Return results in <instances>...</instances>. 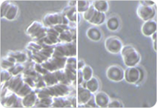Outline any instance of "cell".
<instances>
[{
	"label": "cell",
	"mask_w": 157,
	"mask_h": 108,
	"mask_svg": "<svg viewBox=\"0 0 157 108\" xmlns=\"http://www.w3.org/2000/svg\"><path fill=\"white\" fill-rule=\"evenodd\" d=\"M122 56L126 65L133 67L140 62V55L137 50L131 46H126L122 49Z\"/></svg>",
	"instance_id": "1"
},
{
	"label": "cell",
	"mask_w": 157,
	"mask_h": 108,
	"mask_svg": "<svg viewBox=\"0 0 157 108\" xmlns=\"http://www.w3.org/2000/svg\"><path fill=\"white\" fill-rule=\"evenodd\" d=\"M155 9L151 6L141 4L137 9L138 16L141 19L146 21L151 20L155 16Z\"/></svg>",
	"instance_id": "2"
},
{
	"label": "cell",
	"mask_w": 157,
	"mask_h": 108,
	"mask_svg": "<svg viewBox=\"0 0 157 108\" xmlns=\"http://www.w3.org/2000/svg\"><path fill=\"white\" fill-rule=\"evenodd\" d=\"M125 80L131 84H134L137 82L141 78V72L137 68L129 67L125 73Z\"/></svg>",
	"instance_id": "3"
},
{
	"label": "cell",
	"mask_w": 157,
	"mask_h": 108,
	"mask_svg": "<svg viewBox=\"0 0 157 108\" xmlns=\"http://www.w3.org/2000/svg\"><path fill=\"white\" fill-rule=\"evenodd\" d=\"M105 46L108 51L117 53L120 51L122 47V43L121 41L116 37L109 38L105 42Z\"/></svg>",
	"instance_id": "4"
},
{
	"label": "cell",
	"mask_w": 157,
	"mask_h": 108,
	"mask_svg": "<svg viewBox=\"0 0 157 108\" xmlns=\"http://www.w3.org/2000/svg\"><path fill=\"white\" fill-rule=\"evenodd\" d=\"M107 76L113 81H121L124 76L121 68L118 66H112L107 70Z\"/></svg>",
	"instance_id": "5"
},
{
	"label": "cell",
	"mask_w": 157,
	"mask_h": 108,
	"mask_svg": "<svg viewBox=\"0 0 157 108\" xmlns=\"http://www.w3.org/2000/svg\"><path fill=\"white\" fill-rule=\"evenodd\" d=\"M157 30V23L154 20L146 21L142 27V32L145 36H151Z\"/></svg>",
	"instance_id": "6"
},
{
	"label": "cell",
	"mask_w": 157,
	"mask_h": 108,
	"mask_svg": "<svg viewBox=\"0 0 157 108\" xmlns=\"http://www.w3.org/2000/svg\"><path fill=\"white\" fill-rule=\"evenodd\" d=\"M96 104L100 107H105L109 102V98L106 94L103 92H100L96 97Z\"/></svg>",
	"instance_id": "7"
},
{
	"label": "cell",
	"mask_w": 157,
	"mask_h": 108,
	"mask_svg": "<svg viewBox=\"0 0 157 108\" xmlns=\"http://www.w3.org/2000/svg\"><path fill=\"white\" fill-rule=\"evenodd\" d=\"M94 6L98 11L105 12L108 8V2L105 1H96L94 2Z\"/></svg>",
	"instance_id": "8"
},
{
	"label": "cell",
	"mask_w": 157,
	"mask_h": 108,
	"mask_svg": "<svg viewBox=\"0 0 157 108\" xmlns=\"http://www.w3.org/2000/svg\"><path fill=\"white\" fill-rule=\"evenodd\" d=\"M98 29L90 28L88 30V37L91 40H98L100 38V33Z\"/></svg>",
	"instance_id": "9"
},
{
	"label": "cell",
	"mask_w": 157,
	"mask_h": 108,
	"mask_svg": "<svg viewBox=\"0 0 157 108\" xmlns=\"http://www.w3.org/2000/svg\"><path fill=\"white\" fill-rule=\"evenodd\" d=\"M118 25H119L118 21L117 20V18H116L115 17L110 18L108 21V28L112 30H116L118 28Z\"/></svg>",
	"instance_id": "10"
},
{
	"label": "cell",
	"mask_w": 157,
	"mask_h": 108,
	"mask_svg": "<svg viewBox=\"0 0 157 108\" xmlns=\"http://www.w3.org/2000/svg\"><path fill=\"white\" fill-rule=\"evenodd\" d=\"M92 86H94V92L98 90V82L96 78H91L88 82H87V88L90 91Z\"/></svg>",
	"instance_id": "11"
},
{
	"label": "cell",
	"mask_w": 157,
	"mask_h": 108,
	"mask_svg": "<svg viewBox=\"0 0 157 108\" xmlns=\"http://www.w3.org/2000/svg\"><path fill=\"white\" fill-rule=\"evenodd\" d=\"M83 74H82V76H84V79L86 80H89L90 79V77L92 75V69H90V66H86L84 70H82Z\"/></svg>",
	"instance_id": "12"
}]
</instances>
